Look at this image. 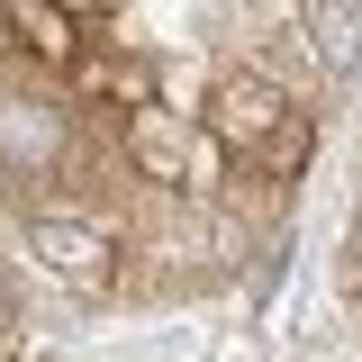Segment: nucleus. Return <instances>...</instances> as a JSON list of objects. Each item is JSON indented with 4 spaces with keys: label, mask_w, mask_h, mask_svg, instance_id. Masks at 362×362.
<instances>
[{
    "label": "nucleus",
    "mask_w": 362,
    "mask_h": 362,
    "mask_svg": "<svg viewBox=\"0 0 362 362\" xmlns=\"http://www.w3.org/2000/svg\"><path fill=\"white\" fill-rule=\"evenodd\" d=\"M308 154H317V109H299V118L272 136V145L245 163V173H254V181H299V173H308Z\"/></svg>",
    "instance_id": "39448f33"
},
{
    "label": "nucleus",
    "mask_w": 362,
    "mask_h": 362,
    "mask_svg": "<svg viewBox=\"0 0 362 362\" xmlns=\"http://www.w3.org/2000/svg\"><path fill=\"white\" fill-rule=\"evenodd\" d=\"M299 109H308V100L281 82L272 64H235V73H218V82H209V100H199V136L218 145L226 163H254V154H263V145L290 127Z\"/></svg>",
    "instance_id": "f257e3e1"
},
{
    "label": "nucleus",
    "mask_w": 362,
    "mask_h": 362,
    "mask_svg": "<svg viewBox=\"0 0 362 362\" xmlns=\"http://www.w3.org/2000/svg\"><path fill=\"white\" fill-rule=\"evenodd\" d=\"M118 145H127V163L154 181V190H181V181H190V127H181L173 100H136L127 118H118Z\"/></svg>",
    "instance_id": "20e7f679"
},
{
    "label": "nucleus",
    "mask_w": 362,
    "mask_h": 362,
    "mask_svg": "<svg viewBox=\"0 0 362 362\" xmlns=\"http://www.w3.org/2000/svg\"><path fill=\"white\" fill-rule=\"evenodd\" d=\"M28 254H37L54 281H73V290H109V281H118V226L73 218V209H45V218H28Z\"/></svg>",
    "instance_id": "7ed1b4c3"
},
{
    "label": "nucleus",
    "mask_w": 362,
    "mask_h": 362,
    "mask_svg": "<svg viewBox=\"0 0 362 362\" xmlns=\"http://www.w3.org/2000/svg\"><path fill=\"white\" fill-rule=\"evenodd\" d=\"M73 163V100L9 82L0 90V173L9 181H54Z\"/></svg>",
    "instance_id": "f03ea898"
}]
</instances>
